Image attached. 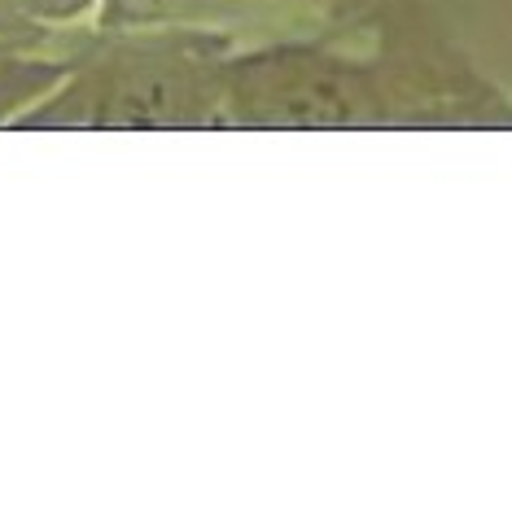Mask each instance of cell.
<instances>
[{
  "instance_id": "obj_2",
  "label": "cell",
  "mask_w": 512,
  "mask_h": 512,
  "mask_svg": "<svg viewBox=\"0 0 512 512\" xmlns=\"http://www.w3.org/2000/svg\"><path fill=\"white\" fill-rule=\"evenodd\" d=\"M31 18H79L92 9V0H18Z\"/></svg>"
},
{
  "instance_id": "obj_1",
  "label": "cell",
  "mask_w": 512,
  "mask_h": 512,
  "mask_svg": "<svg viewBox=\"0 0 512 512\" xmlns=\"http://www.w3.org/2000/svg\"><path fill=\"white\" fill-rule=\"evenodd\" d=\"M62 66L57 62H27V57L0 53V123H9L22 106L44 101L53 84H62Z\"/></svg>"
},
{
  "instance_id": "obj_3",
  "label": "cell",
  "mask_w": 512,
  "mask_h": 512,
  "mask_svg": "<svg viewBox=\"0 0 512 512\" xmlns=\"http://www.w3.org/2000/svg\"><path fill=\"white\" fill-rule=\"evenodd\" d=\"M31 31V14L18 0H0V40H18Z\"/></svg>"
}]
</instances>
